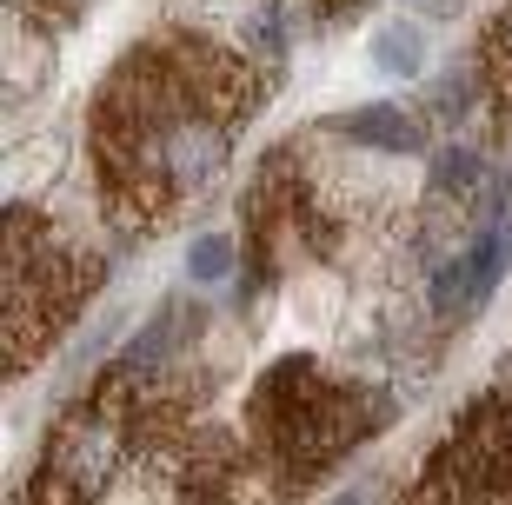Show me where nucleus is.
<instances>
[{"instance_id": "2", "label": "nucleus", "mask_w": 512, "mask_h": 505, "mask_svg": "<svg viewBox=\"0 0 512 505\" xmlns=\"http://www.w3.org/2000/svg\"><path fill=\"white\" fill-rule=\"evenodd\" d=\"M373 399L346 393L333 379H320V366H306V359H286L273 373L260 379V393H253V439L286 479H300V472H320L326 459H340L353 439H366V419H373Z\"/></svg>"}, {"instance_id": "1", "label": "nucleus", "mask_w": 512, "mask_h": 505, "mask_svg": "<svg viewBox=\"0 0 512 505\" xmlns=\"http://www.w3.org/2000/svg\"><path fill=\"white\" fill-rule=\"evenodd\" d=\"M260 94L266 80L247 60L220 54L207 40L133 47L94 107L100 187L114 220H167V206H180L200 180L220 173Z\"/></svg>"}, {"instance_id": "3", "label": "nucleus", "mask_w": 512, "mask_h": 505, "mask_svg": "<svg viewBox=\"0 0 512 505\" xmlns=\"http://www.w3.org/2000/svg\"><path fill=\"white\" fill-rule=\"evenodd\" d=\"M87 260L60 253L47 233H40V280H34V260L7 246V366H27L40 346H54V333L74 319V306L87 300Z\"/></svg>"}, {"instance_id": "11", "label": "nucleus", "mask_w": 512, "mask_h": 505, "mask_svg": "<svg viewBox=\"0 0 512 505\" xmlns=\"http://www.w3.org/2000/svg\"><path fill=\"white\" fill-rule=\"evenodd\" d=\"M320 7H326V14H333V7H346V0H320Z\"/></svg>"}, {"instance_id": "10", "label": "nucleus", "mask_w": 512, "mask_h": 505, "mask_svg": "<svg viewBox=\"0 0 512 505\" xmlns=\"http://www.w3.org/2000/svg\"><path fill=\"white\" fill-rule=\"evenodd\" d=\"M419 7H433V14H453L459 0H419Z\"/></svg>"}, {"instance_id": "6", "label": "nucleus", "mask_w": 512, "mask_h": 505, "mask_svg": "<svg viewBox=\"0 0 512 505\" xmlns=\"http://www.w3.org/2000/svg\"><path fill=\"white\" fill-rule=\"evenodd\" d=\"M373 60H380L386 74H419V60H426V40H419V27L393 20V27H380V34H373Z\"/></svg>"}, {"instance_id": "7", "label": "nucleus", "mask_w": 512, "mask_h": 505, "mask_svg": "<svg viewBox=\"0 0 512 505\" xmlns=\"http://www.w3.org/2000/svg\"><path fill=\"white\" fill-rule=\"evenodd\" d=\"M479 180H486L479 153H466V147H446V153H439V167H433V187H439V193L466 200V193H479Z\"/></svg>"}, {"instance_id": "5", "label": "nucleus", "mask_w": 512, "mask_h": 505, "mask_svg": "<svg viewBox=\"0 0 512 505\" xmlns=\"http://www.w3.org/2000/svg\"><path fill=\"white\" fill-rule=\"evenodd\" d=\"M340 133H346V140H360V147H380V153H413V147H419V127H413L399 107L340 113Z\"/></svg>"}, {"instance_id": "4", "label": "nucleus", "mask_w": 512, "mask_h": 505, "mask_svg": "<svg viewBox=\"0 0 512 505\" xmlns=\"http://www.w3.org/2000/svg\"><path fill=\"white\" fill-rule=\"evenodd\" d=\"M512 499V412L479 406L426 466V499Z\"/></svg>"}, {"instance_id": "8", "label": "nucleus", "mask_w": 512, "mask_h": 505, "mask_svg": "<svg viewBox=\"0 0 512 505\" xmlns=\"http://www.w3.org/2000/svg\"><path fill=\"white\" fill-rule=\"evenodd\" d=\"M479 67H486V80H493V94L512 100V7L493 20V34H486V60H479Z\"/></svg>"}, {"instance_id": "9", "label": "nucleus", "mask_w": 512, "mask_h": 505, "mask_svg": "<svg viewBox=\"0 0 512 505\" xmlns=\"http://www.w3.org/2000/svg\"><path fill=\"white\" fill-rule=\"evenodd\" d=\"M227 266H233V240L227 233L193 240V280H227Z\"/></svg>"}]
</instances>
